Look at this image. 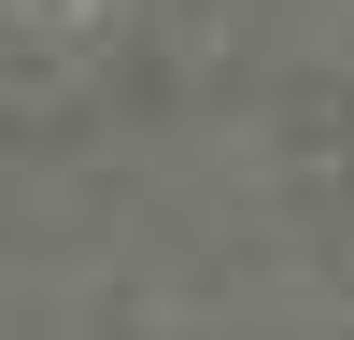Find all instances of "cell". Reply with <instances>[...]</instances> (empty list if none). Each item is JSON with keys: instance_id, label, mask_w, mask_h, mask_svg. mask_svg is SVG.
Here are the masks:
<instances>
[{"instance_id": "obj_1", "label": "cell", "mask_w": 354, "mask_h": 340, "mask_svg": "<svg viewBox=\"0 0 354 340\" xmlns=\"http://www.w3.org/2000/svg\"><path fill=\"white\" fill-rule=\"evenodd\" d=\"M28 15H85V0H28Z\"/></svg>"}]
</instances>
